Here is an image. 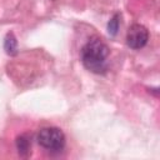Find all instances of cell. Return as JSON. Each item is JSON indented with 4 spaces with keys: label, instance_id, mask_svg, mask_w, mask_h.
I'll return each instance as SVG.
<instances>
[{
    "label": "cell",
    "instance_id": "1",
    "mask_svg": "<svg viewBox=\"0 0 160 160\" xmlns=\"http://www.w3.org/2000/svg\"><path fill=\"white\" fill-rule=\"evenodd\" d=\"M109 49L104 41L98 38L89 40L81 49V62L91 72L104 74L108 70L106 58Z\"/></svg>",
    "mask_w": 160,
    "mask_h": 160
},
{
    "label": "cell",
    "instance_id": "2",
    "mask_svg": "<svg viewBox=\"0 0 160 160\" xmlns=\"http://www.w3.org/2000/svg\"><path fill=\"white\" fill-rule=\"evenodd\" d=\"M38 144L48 151L59 152L65 146V135L59 128H42L36 136Z\"/></svg>",
    "mask_w": 160,
    "mask_h": 160
},
{
    "label": "cell",
    "instance_id": "3",
    "mask_svg": "<svg viewBox=\"0 0 160 160\" xmlns=\"http://www.w3.org/2000/svg\"><path fill=\"white\" fill-rule=\"evenodd\" d=\"M149 40V31L144 25L132 24L126 32V44L134 50H139L146 45Z\"/></svg>",
    "mask_w": 160,
    "mask_h": 160
},
{
    "label": "cell",
    "instance_id": "4",
    "mask_svg": "<svg viewBox=\"0 0 160 160\" xmlns=\"http://www.w3.org/2000/svg\"><path fill=\"white\" fill-rule=\"evenodd\" d=\"M15 144H16V149H18L19 155H21V156H28L29 155L31 144H30V140H29V138L26 135L18 136Z\"/></svg>",
    "mask_w": 160,
    "mask_h": 160
},
{
    "label": "cell",
    "instance_id": "5",
    "mask_svg": "<svg viewBox=\"0 0 160 160\" xmlns=\"http://www.w3.org/2000/svg\"><path fill=\"white\" fill-rule=\"evenodd\" d=\"M4 49L6 51V54L9 55H15L18 52V41L14 36V34H8L4 41Z\"/></svg>",
    "mask_w": 160,
    "mask_h": 160
},
{
    "label": "cell",
    "instance_id": "6",
    "mask_svg": "<svg viewBox=\"0 0 160 160\" xmlns=\"http://www.w3.org/2000/svg\"><path fill=\"white\" fill-rule=\"evenodd\" d=\"M119 25H120V15L119 14H115L111 20L109 21L108 24V31L110 35H116L118 30H119Z\"/></svg>",
    "mask_w": 160,
    "mask_h": 160
}]
</instances>
